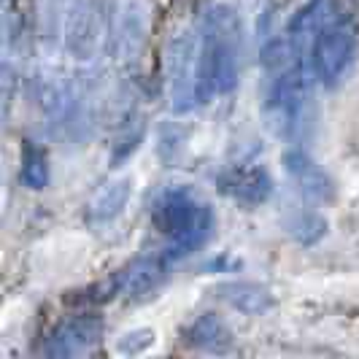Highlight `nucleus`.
<instances>
[{
    "label": "nucleus",
    "mask_w": 359,
    "mask_h": 359,
    "mask_svg": "<svg viewBox=\"0 0 359 359\" xmlns=\"http://www.w3.org/2000/svg\"><path fill=\"white\" fill-rule=\"evenodd\" d=\"M168 268H170V259H168L165 252L138 257L122 273H116V278L111 281V292H116L122 297H130V300L146 297V294H151L165 281Z\"/></svg>",
    "instance_id": "obj_7"
},
{
    "label": "nucleus",
    "mask_w": 359,
    "mask_h": 359,
    "mask_svg": "<svg viewBox=\"0 0 359 359\" xmlns=\"http://www.w3.org/2000/svg\"><path fill=\"white\" fill-rule=\"evenodd\" d=\"M184 341L192 348L200 351H211V354H222L233 346V335L227 330V324L222 322L214 313H205L195 322H189L184 327Z\"/></svg>",
    "instance_id": "obj_9"
},
{
    "label": "nucleus",
    "mask_w": 359,
    "mask_h": 359,
    "mask_svg": "<svg viewBox=\"0 0 359 359\" xmlns=\"http://www.w3.org/2000/svg\"><path fill=\"white\" fill-rule=\"evenodd\" d=\"M133 195V181L130 179H114L108 181L103 189L90 203V219L95 224H108L125 211L127 200Z\"/></svg>",
    "instance_id": "obj_10"
},
{
    "label": "nucleus",
    "mask_w": 359,
    "mask_h": 359,
    "mask_svg": "<svg viewBox=\"0 0 359 359\" xmlns=\"http://www.w3.org/2000/svg\"><path fill=\"white\" fill-rule=\"evenodd\" d=\"M200 54L208 100L233 92L243 68V22L230 3L205 8L200 19Z\"/></svg>",
    "instance_id": "obj_1"
},
{
    "label": "nucleus",
    "mask_w": 359,
    "mask_h": 359,
    "mask_svg": "<svg viewBox=\"0 0 359 359\" xmlns=\"http://www.w3.org/2000/svg\"><path fill=\"white\" fill-rule=\"evenodd\" d=\"M19 179L27 189H46L49 187V154L36 144L25 146L22 154V168H19Z\"/></svg>",
    "instance_id": "obj_12"
},
{
    "label": "nucleus",
    "mask_w": 359,
    "mask_h": 359,
    "mask_svg": "<svg viewBox=\"0 0 359 359\" xmlns=\"http://www.w3.org/2000/svg\"><path fill=\"white\" fill-rule=\"evenodd\" d=\"M165 87L168 103L176 114H189L208 103L203 81V54H200V27L179 30L168 41L165 52Z\"/></svg>",
    "instance_id": "obj_3"
},
{
    "label": "nucleus",
    "mask_w": 359,
    "mask_h": 359,
    "mask_svg": "<svg viewBox=\"0 0 359 359\" xmlns=\"http://www.w3.org/2000/svg\"><path fill=\"white\" fill-rule=\"evenodd\" d=\"M357 46V17L348 11H341V8H332L311 46V68H313L316 81L322 87H338L346 79L348 68L354 65Z\"/></svg>",
    "instance_id": "obj_4"
},
{
    "label": "nucleus",
    "mask_w": 359,
    "mask_h": 359,
    "mask_svg": "<svg viewBox=\"0 0 359 359\" xmlns=\"http://www.w3.org/2000/svg\"><path fill=\"white\" fill-rule=\"evenodd\" d=\"M284 168H287L289 179L303 198L316 200V203H330L335 198V184L330 179V173L308 154L303 146H294L284 154Z\"/></svg>",
    "instance_id": "obj_8"
},
{
    "label": "nucleus",
    "mask_w": 359,
    "mask_h": 359,
    "mask_svg": "<svg viewBox=\"0 0 359 359\" xmlns=\"http://www.w3.org/2000/svg\"><path fill=\"white\" fill-rule=\"evenodd\" d=\"M103 338V319L81 313L65 319L49 332V338L43 343V357L49 359H73L81 354H90L92 348Z\"/></svg>",
    "instance_id": "obj_5"
},
{
    "label": "nucleus",
    "mask_w": 359,
    "mask_h": 359,
    "mask_svg": "<svg viewBox=\"0 0 359 359\" xmlns=\"http://www.w3.org/2000/svg\"><path fill=\"white\" fill-rule=\"evenodd\" d=\"M219 189L243 205H262L273 195V179L262 162L238 160L219 173Z\"/></svg>",
    "instance_id": "obj_6"
},
{
    "label": "nucleus",
    "mask_w": 359,
    "mask_h": 359,
    "mask_svg": "<svg viewBox=\"0 0 359 359\" xmlns=\"http://www.w3.org/2000/svg\"><path fill=\"white\" fill-rule=\"evenodd\" d=\"M154 224L165 238V249L170 262L195 254L214 235L216 219L205 200H200L187 187L165 189L154 205Z\"/></svg>",
    "instance_id": "obj_2"
},
{
    "label": "nucleus",
    "mask_w": 359,
    "mask_h": 359,
    "mask_svg": "<svg viewBox=\"0 0 359 359\" xmlns=\"http://www.w3.org/2000/svg\"><path fill=\"white\" fill-rule=\"evenodd\" d=\"M289 233H292V238L297 241V243H316L319 238H322L324 233H327V222H324L322 216L316 214H294V219L289 222Z\"/></svg>",
    "instance_id": "obj_13"
},
{
    "label": "nucleus",
    "mask_w": 359,
    "mask_h": 359,
    "mask_svg": "<svg viewBox=\"0 0 359 359\" xmlns=\"http://www.w3.org/2000/svg\"><path fill=\"white\" fill-rule=\"evenodd\" d=\"M219 297L230 308L246 313V316H259L273 306V297H270L268 289L249 284V281H233V284L219 287Z\"/></svg>",
    "instance_id": "obj_11"
}]
</instances>
